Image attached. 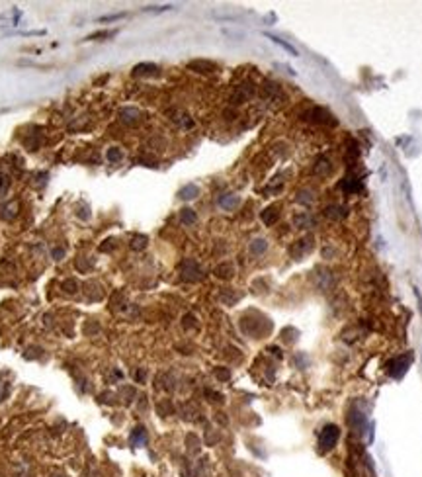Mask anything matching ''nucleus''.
<instances>
[{
  "label": "nucleus",
  "mask_w": 422,
  "mask_h": 477,
  "mask_svg": "<svg viewBox=\"0 0 422 477\" xmlns=\"http://www.w3.org/2000/svg\"><path fill=\"white\" fill-rule=\"evenodd\" d=\"M266 241H262V239H258V241H254L252 245H250V251H252V255H262L264 251H266Z\"/></svg>",
  "instance_id": "nucleus-13"
},
{
  "label": "nucleus",
  "mask_w": 422,
  "mask_h": 477,
  "mask_svg": "<svg viewBox=\"0 0 422 477\" xmlns=\"http://www.w3.org/2000/svg\"><path fill=\"white\" fill-rule=\"evenodd\" d=\"M145 243H147V239H145V237H133V243H131V247H133V249H143V247H145Z\"/></svg>",
  "instance_id": "nucleus-15"
},
{
  "label": "nucleus",
  "mask_w": 422,
  "mask_h": 477,
  "mask_svg": "<svg viewBox=\"0 0 422 477\" xmlns=\"http://www.w3.org/2000/svg\"><path fill=\"white\" fill-rule=\"evenodd\" d=\"M409 364H411V356H401V358H395V360H393V362L389 364L391 376H393V378H401V376L407 372Z\"/></svg>",
  "instance_id": "nucleus-2"
},
{
  "label": "nucleus",
  "mask_w": 422,
  "mask_h": 477,
  "mask_svg": "<svg viewBox=\"0 0 422 477\" xmlns=\"http://www.w3.org/2000/svg\"><path fill=\"white\" fill-rule=\"evenodd\" d=\"M219 204H221V207H225V209H233V207L239 205V198L229 194V196H223V198L219 200Z\"/></svg>",
  "instance_id": "nucleus-6"
},
{
  "label": "nucleus",
  "mask_w": 422,
  "mask_h": 477,
  "mask_svg": "<svg viewBox=\"0 0 422 477\" xmlns=\"http://www.w3.org/2000/svg\"><path fill=\"white\" fill-rule=\"evenodd\" d=\"M121 159H123V153H121V149H118V147H112V149L108 151V160H110V162H120Z\"/></svg>",
  "instance_id": "nucleus-12"
},
{
  "label": "nucleus",
  "mask_w": 422,
  "mask_h": 477,
  "mask_svg": "<svg viewBox=\"0 0 422 477\" xmlns=\"http://www.w3.org/2000/svg\"><path fill=\"white\" fill-rule=\"evenodd\" d=\"M65 256V249H53V258L55 260H61Z\"/></svg>",
  "instance_id": "nucleus-18"
},
{
  "label": "nucleus",
  "mask_w": 422,
  "mask_h": 477,
  "mask_svg": "<svg viewBox=\"0 0 422 477\" xmlns=\"http://www.w3.org/2000/svg\"><path fill=\"white\" fill-rule=\"evenodd\" d=\"M116 32H98V33H92V35H88L86 39H98V37H112Z\"/></svg>",
  "instance_id": "nucleus-16"
},
{
  "label": "nucleus",
  "mask_w": 422,
  "mask_h": 477,
  "mask_svg": "<svg viewBox=\"0 0 422 477\" xmlns=\"http://www.w3.org/2000/svg\"><path fill=\"white\" fill-rule=\"evenodd\" d=\"M217 376H219V378H229L227 372H217Z\"/></svg>",
  "instance_id": "nucleus-20"
},
{
  "label": "nucleus",
  "mask_w": 422,
  "mask_h": 477,
  "mask_svg": "<svg viewBox=\"0 0 422 477\" xmlns=\"http://www.w3.org/2000/svg\"><path fill=\"white\" fill-rule=\"evenodd\" d=\"M157 70V67L151 63H141V65H135V68H133V74H149V72H155Z\"/></svg>",
  "instance_id": "nucleus-7"
},
{
  "label": "nucleus",
  "mask_w": 422,
  "mask_h": 477,
  "mask_svg": "<svg viewBox=\"0 0 422 477\" xmlns=\"http://www.w3.org/2000/svg\"><path fill=\"white\" fill-rule=\"evenodd\" d=\"M147 442V432H145V428L143 426H137L135 430H133V434H131V444L133 446H143Z\"/></svg>",
  "instance_id": "nucleus-4"
},
{
  "label": "nucleus",
  "mask_w": 422,
  "mask_h": 477,
  "mask_svg": "<svg viewBox=\"0 0 422 477\" xmlns=\"http://www.w3.org/2000/svg\"><path fill=\"white\" fill-rule=\"evenodd\" d=\"M190 68H201V72H211V70H215L213 65L205 63V61H194V63H190Z\"/></svg>",
  "instance_id": "nucleus-11"
},
{
  "label": "nucleus",
  "mask_w": 422,
  "mask_h": 477,
  "mask_svg": "<svg viewBox=\"0 0 422 477\" xmlns=\"http://www.w3.org/2000/svg\"><path fill=\"white\" fill-rule=\"evenodd\" d=\"M123 14H114V16H104V18H100V22H112V20H120Z\"/></svg>",
  "instance_id": "nucleus-19"
},
{
  "label": "nucleus",
  "mask_w": 422,
  "mask_h": 477,
  "mask_svg": "<svg viewBox=\"0 0 422 477\" xmlns=\"http://www.w3.org/2000/svg\"><path fill=\"white\" fill-rule=\"evenodd\" d=\"M268 39H272L274 43H278L280 47H284V49H286L288 53H292V55H297V51H295V47H292L290 43H286L284 39H280V37H276V35H268Z\"/></svg>",
  "instance_id": "nucleus-9"
},
{
  "label": "nucleus",
  "mask_w": 422,
  "mask_h": 477,
  "mask_svg": "<svg viewBox=\"0 0 422 477\" xmlns=\"http://www.w3.org/2000/svg\"><path fill=\"white\" fill-rule=\"evenodd\" d=\"M137 116H139V112H137V110H133V108H125V110H121V112H120V118H121L123 122H127V124H129V122H133Z\"/></svg>",
  "instance_id": "nucleus-8"
},
{
  "label": "nucleus",
  "mask_w": 422,
  "mask_h": 477,
  "mask_svg": "<svg viewBox=\"0 0 422 477\" xmlns=\"http://www.w3.org/2000/svg\"><path fill=\"white\" fill-rule=\"evenodd\" d=\"M182 278L184 280H190V282H195L201 278V268L195 264L194 260H186L182 264Z\"/></svg>",
  "instance_id": "nucleus-3"
},
{
  "label": "nucleus",
  "mask_w": 422,
  "mask_h": 477,
  "mask_svg": "<svg viewBox=\"0 0 422 477\" xmlns=\"http://www.w3.org/2000/svg\"><path fill=\"white\" fill-rule=\"evenodd\" d=\"M6 188H8V178L0 172V194H4L6 192Z\"/></svg>",
  "instance_id": "nucleus-17"
},
{
  "label": "nucleus",
  "mask_w": 422,
  "mask_h": 477,
  "mask_svg": "<svg viewBox=\"0 0 422 477\" xmlns=\"http://www.w3.org/2000/svg\"><path fill=\"white\" fill-rule=\"evenodd\" d=\"M262 219H264V223L272 225V223L278 219V211H276V207H270V209H266V211L262 213Z\"/></svg>",
  "instance_id": "nucleus-10"
},
{
  "label": "nucleus",
  "mask_w": 422,
  "mask_h": 477,
  "mask_svg": "<svg viewBox=\"0 0 422 477\" xmlns=\"http://www.w3.org/2000/svg\"><path fill=\"white\" fill-rule=\"evenodd\" d=\"M197 194H199V188H197L195 184H188V186H184V188L180 190L178 196H180L182 200H194Z\"/></svg>",
  "instance_id": "nucleus-5"
},
{
  "label": "nucleus",
  "mask_w": 422,
  "mask_h": 477,
  "mask_svg": "<svg viewBox=\"0 0 422 477\" xmlns=\"http://www.w3.org/2000/svg\"><path fill=\"white\" fill-rule=\"evenodd\" d=\"M338 438H340L338 426L336 424H326L325 428L321 430V434H319V448H321V452L332 450L336 446V442H338Z\"/></svg>",
  "instance_id": "nucleus-1"
},
{
  "label": "nucleus",
  "mask_w": 422,
  "mask_h": 477,
  "mask_svg": "<svg viewBox=\"0 0 422 477\" xmlns=\"http://www.w3.org/2000/svg\"><path fill=\"white\" fill-rule=\"evenodd\" d=\"M182 221H184V223H194L195 221L194 209H182Z\"/></svg>",
  "instance_id": "nucleus-14"
}]
</instances>
